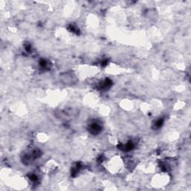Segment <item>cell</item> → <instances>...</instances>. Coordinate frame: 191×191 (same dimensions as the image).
<instances>
[{
  "label": "cell",
  "instance_id": "6da1fadb",
  "mask_svg": "<svg viewBox=\"0 0 191 191\" xmlns=\"http://www.w3.org/2000/svg\"><path fill=\"white\" fill-rule=\"evenodd\" d=\"M90 129L92 131L91 132H94L95 134H96L98 131H99L101 130V127H100V125L98 123L94 122V123H93L90 125Z\"/></svg>",
  "mask_w": 191,
  "mask_h": 191
}]
</instances>
